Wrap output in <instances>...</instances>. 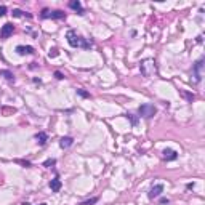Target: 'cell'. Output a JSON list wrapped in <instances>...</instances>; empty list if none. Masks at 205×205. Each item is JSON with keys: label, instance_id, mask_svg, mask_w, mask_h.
I'll list each match as a JSON object with an SVG mask.
<instances>
[{"label": "cell", "instance_id": "6da1fadb", "mask_svg": "<svg viewBox=\"0 0 205 205\" xmlns=\"http://www.w3.org/2000/svg\"><path fill=\"white\" fill-rule=\"evenodd\" d=\"M66 39H67V42H69V45L72 47V48H91V47H93V43H91L90 40L80 37L76 30H72V29L67 30Z\"/></svg>", "mask_w": 205, "mask_h": 205}, {"label": "cell", "instance_id": "7a4b0ae2", "mask_svg": "<svg viewBox=\"0 0 205 205\" xmlns=\"http://www.w3.org/2000/svg\"><path fill=\"white\" fill-rule=\"evenodd\" d=\"M139 71H141V76L143 77H148V78L157 76L156 61H154V59H144V61H141V63H139Z\"/></svg>", "mask_w": 205, "mask_h": 205}, {"label": "cell", "instance_id": "3957f363", "mask_svg": "<svg viewBox=\"0 0 205 205\" xmlns=\"http://www.w3.org/2000/svg\"><path fill=\"white\" fill-rule=\"evenodd\" d=\"M138 112H139L141 117L151 119V117L156 115V107H154V104H141V106H139V109H138Z\"/></svg>", "mask_w": 205, "mask_h": 205}, {"label": "cell", "instance_id": "277c9868", "mask_svg": "<svg viewBox=\"0 0 205 205\" xmlns=\"http://www.w3.org/2000/svg\"><path fill=\"white\" fill-rule=\"evenodd\" d=\"M202 67H204V58H200L196 64L192 66V77H194V83H199L202 80Z\"/></svg>", "mask_w": 205, "mask_h": 205}, {"label": "cell", "instance_id": "5b68a950", "mask_svg": "<svg viewBox=\"0 0 205 205\" xmlns=\"http://www.w3.org/2000/svg\"><path fill=\"white\" fill-rule=\"evenodd\" d=\"M13 32H15V26H13L11 23H6V24H3L2 29H0V39H8Z\"/></svg>", "mask_w": 205, "mask_h": 205}, {"label": "cell", "instance_id": "8992f818", "mask_svg": "<svg viewBox=\"0 0 205 205\" xmlns=\"http://www.w3.org/2000/svg\"><path fill=\"white\" fill-rule=\"evenodd\" d=\"M16 53L24 56V54H32L34 53V47L30 45H18L16 47Z\"/></svg>", "mask_w": 205, "mask_h": 205}, {"label": "cell", "instance_id": "52a82bcc", "mask_svg": "<svg viewBox=\"0 0 205 205\" xmlns=\"http://www.w3.org/2000/svg\"><path fill=\"white\" fill-rule=\"evenodd\" d=\"M163 191V184H156V186L151 187L149 191V199H154V197H159Z\"/></svg>", "mask_w": 205, "mask_h": 205}, {"label": "cell", "instance_id": "ba28073f", "mask_svg": "<svg viewBox=\"0 0 205 205\" xmlns=\"http://www.w3.org/2000/svg\"><path fill=\"white\" fill-rule=\"evenodd\" d=\"M69 8H72L74 11H77L78 15H83V6H82V3L78 2V0H72V2H69Z\"/></svg>", "mask_w": 205, "mask_h": 205}, {"label": "cell", "instance_id": "9c48e42d", "mask_svg": "<svg viewBox=\"0 0 205 205\" xmlns=\"http://www.w3.org/2000/svg\"><path fill=\"white\" fill-rule=\"evenodd\" d=\"M162 154H163V159L165 160H175L176 157H178V152L173 151V149H165Z\"/></svg>", "mask_w": 205, "mask_h": 205}, {"label": "cell", "instance_id": "30bf717a", "mask_svg": "<svg viewBox=\"0 0 205 205\" xmlns=\"http://www.w3.org/2000/svg\"><path fill=\"white\" fill-rule=\"evenodd\" d=\"M72 143H74V139L71 138V136H64V138H61V139H59V146H61L63 149L71 148V146H72Z\"/></svg>", "mask_w": 205, "mask_h": 205}, {"label": "cell", "instance_id": "8fae6325", "mask_svg": "<svg viewBox=\"0 0 205 205\" xmlns=\"http://www.w3.org/2000/svg\"><path fill=\"white\" fill-rule=\"evenodd\" d=\"M50 187H51L53 192H58V191L61 189V180L58 178V176H54V178L50 181Z\"/></svg>", "mask_w": 205, "mask_h": 205}, {"label": "cell", "instance_id": "7c38bea8", "mask_svg": "<svg viewBox=\"0 0 205 205\" xmlns=\"http://www.w3.org/2000/svg\"><path fill=\"white\" fill-rule=\"evenodd\" d=\"M35 139L39 141L40 146H45V144H47V139H48V136H47L45 131H39V133L35 135Z\"/></svg>", "mask_w": 205, "mask_h": 205}, {"label": "cell", "instance_id": "4fadbf2b", "mask_svg": "<svg viewBox=\"0 0 205 205\" xmlns=\"http://www.w3.org/2000/svg\"><path fill=\"white\" fill-rule=\"evenodd\" d=\"M50 18L51 19H64L66 18V13L61 11V10H54V11L50 13Z\"/></svg>", "mask_w": 205, "mask_h": 205}, {"label": "cell", "instance_id": "5bb4252c", "mask_svg": "<svg viewBox=\"0 0 205 205\" xmlns=\"http://www.w3.org/2000/svg\"><path fill=\"white\" fill-rule=\"evenodd\" d=\"M0 77H5L6 80H15V76H13L11 71H0Z\"/></svg>", "mask_w": 205, "mask_h": 205}, {"label": "cell", "instance_id": "9a60e30c", "mask_svg": "<svg viewBox=\"0 0 205 205\" xmlns=\"http://www.w3.org/2000/svg\"><path fill=\"white\" fill-rule=\"evenodd\" d=\"M54 165H56V160L54 159H48V160L43 162V167H47V168H51V167H54Z\"/></svg>", "mask_w": 205, "mask_h": 205}, {"label": "cell", "instance_id": "2e32d148", "mask_svg": "<svg viewBox=\"0 0 205 205\" xmlns=\"http://www.w3.org/2000/svg\"><path fill=\"white\" fill-rule=\"evenodd\" d=\"M98 202V197H93V199H88V200H85V202H80L78 205H95Z\"/></svg>", "mask_w": 205, "mask_h": 205}, {"label": "cell", "instance_id": "e0dca14e", "mask_svg": "<svg viewBox=\"0 0 205 205\" xmlns=\"http://www.w3.org/2000/svg\"><path fill=\"white\" fill-rule=\"evenodd\" d=\"M50 13H51V11H50L48 8H43V10H42V15H40V18H42V19H48V18H50Z\"/></svg>", "mask_w": 205, "mask_h": 205}, {"label": "cell", "instance_id": "ac0fdd59", "mask_svg": "<svg viewBox=\"0 0 205 205\" xmlns=\"http://www.w3.org/2000/svg\"><path fill=\"white\" fill-rule=\"evenodd\" d=\"M77 95H80L82 98H90V93L85 91V90H77Z\"/></svg>", "mask_w": 205, "mask_h": 205}, {"label": "cell", "instance_id": "d6986e66", "mask_svg": "<svg viewBox=\"0 0 205 205\" xmlns=\"http://www.w3.org/2000/svg\"><path fill=\"white\" fill-rule=\"evenodd\" d=\"M16 163H21V165H24L26 168H29V167H30V162H27V160H16Z\"/></svg>", "mask_w": 205, "mask_h": 205}, {"label": "cell", "instance_id": "ffe728a7", "mask_svg": "<svg viewBox=\"0 0 205 205\" xmlns=\"http://www.w3.org/2000/svg\"><path fill=\"white\" fill-rule=\"evenodd\" d=\"M24 15V13L21 11V10H13V16H15V18H19V16H23Z\"/></svg>", "mask_w": 205, "mask_h": 205}, {"label": "cell", "instance_id": "44dd1931", "mask_svg": "<svg viewBox=\"0 0 205 205\" xmlns=\"http://www.w3.org/2000/svg\"><path fill=\"white\" fill-rule=\"evenodd\" d=\"M5 15H6V6L2 5L0 6V16H5Z\"/></svg>", "mask_w": 205, "mask_h": 205}, {"label": "cell", "instance_id": "7402d4cb", "mask_svg": "<svg viewBox=\"0 0 205 205\" xmlns=\"http://www.w3.org/2000/svg\"><path fill=\"white\" fill-rule=\"evenodd\" d=\"M54 77H56L58 80H63V78H64V76L59 72V71H56V72H54Z\"/></svg>", "mask_w": 205, "mask_h": 205}, {"label": "cell", "instance_id": "603a6c76", "mask_svg": "<svg viewBox=\"0 0 205 205\" xmlns=\"http://www.w3.org/2000/svg\"><path fill=\"white\" fill-rule=\"evenodd\" d=\"M170 204V200L167 199V197H162V199H160V205H168Z\"/></svg>", "mask_w": 205, "mask_h": 205}, {"label": "cell", "instance_id": "cb8c5ba5", "mask_svg": "<svg viewBox=\"0 0 205 205\" xmlns=\"http://www.w3.org/2000/svg\"><path fill=\"white\" fill-rule=\"evenodd\" d=\"M127 117H128V119H131V124H133V125H136L138 119H135V117H133V114H127Z\"/></svg>", "mask_w": 205, "mask_h": 205}, {"label": "cell", "instance_id": "d4e9b609", "mask_svg": "<svg viewBox=\"0 0 205 205\" xmlns=\"http://www.w3.org/2000/svg\"><path fill=\"white\" fill-rule=\"evenodd\" d=\"M183 96H186L187 101H192L194 100V95H191V93H183Z\"/></svg>", "mask_w": 205, "mask_h": 205}, {"label": "cell", "instance_id": "484cf974", "mask_svg": "<svg viewBox=\"0 0 205 205\" xmlns=\"http://www.w3.org/2000/svg\"><path fill=\"white\" fill-rule=\"evenodd\" d=\"M56 50H53V51H50V58H54V56H56Z\"/></svg>", "mask_w": 205, "mask_h": 205}, {"label": "cell", "instance_id": "4316f807", "mask_svg": "<svg viewBox=\"0 0 205 205\" xmlns=\"http://www.w3.org/2000/svg\"><path fill=\"white\" fill-rule=\"evenodd\" d=\"M23 205H30V204H27V202H24V204H23Z\"/></svg>", "mask_w": 205, "mask_h": 205}, {"label": "cell", "instance_id": "83f0119b", "mask_svg": "<svg viewBox=\"0 0 205 205\" xmlns=\"http://www.w3.org/2000/svg\"><path fill=\"white\" fill-rule=\"evenodd\" d=\"M40 205H47V204H40Z\"/></svg>", "mask_w": 205, "mask_h": 205}]
</instances>
